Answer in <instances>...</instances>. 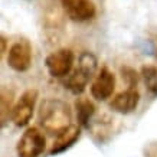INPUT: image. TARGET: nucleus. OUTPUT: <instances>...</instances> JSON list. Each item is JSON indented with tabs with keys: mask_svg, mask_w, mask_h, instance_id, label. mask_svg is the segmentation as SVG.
<instances>
[{
	"mask_svg": "<svg viewBox=\"0 0 157 157\" xmlns=\"http://www.w3.org/2000/svg\"><path fill=\"white\" fill-rule=\"evenodd\" d=\"M39 124L49 134H61L72 124V113L69 105L58 98H46L39 107Z\"/></svg>",
	"mask_w": 157,
	"mask_h": 157,
	"instance_id": "obj_1",
	"label": "nucleus"
},
{
	"mask_svg": "<svg viewBox=\"0 0 157 157\" xmlns=\"http://www.w3.org/2000/svg\"><path fill=\"white\" fill-rule=\"evenodd\" d=\"M97 71V58L91 52H82L78 59V68L67 76L63 82L65 88L72 94H81L85 90L86 84L91 81Z\"/></svg>",
	"mask_w": 157,
	"mask_h": 157,
	"instance_id": "obj_2",
	"label": "nucleus"
},
{
	"mask_svg": "<svg viewBox=\"0 0 157 157\" xmlns=\"http://www.w3.org/2000/svg\"><path fill=\"white\" fill-rule=\"evenodd\" d=\"M46 147V140L36 127H30L19 138L16 153L17 157H39Z\"/></svg>",
	"mask_w": 157,
	"mask_h": 157,
	"instance_id": "obj_3",
	"label": "nucleus"
},
{
	"mask_svg": "<svg viewBox=\"0 0 157 157\" xmlns=\"http://www.w3.org/2000/svg\"><path fill=\"white\" fill-rule=\"evenodd\" d=\"M74 61H75V56L71 49L62 48L48 55V58L45 59V65H46V69L51 74V76L63 78L71 74Z\"/></svg>",
	"mask_w": 157,
	"mask_h": 157,
	"instance_id": "obj_4",
	"label": "nucleus"
},
{
	"mask_svg": "<svg viewBox=\"0 0 157 157\" xmlns=\"http://www.w3.org/2000/svg\"><path fill=\"white\" fill-rule=\"evenodd\" d=\"M7 63L16 72L28 71L32 65V46H30L29 40L20 39L10 46L9 55H7Z\"/></svg>",
	"mask_w": 157,
	"mask_h": 157,
	"instance_id": "obj_5",
	"label": "nucleus"
},
{
	"mask_svg": "<svg viewBox=\"0 0 157 157\" xmlns=\"http://www.w3.org/2000/svg\"><path fill=\"white\" fill-rule=\"evenodd\" d=\"M36 101H38V91L36 90H28L20 95L19 101L14 104L13 113H12V120L17 127H25L30 121Z\"/></svg>",
	"mask_w": 157,
	"mask_h": 157,
	"instance_id": "obj_6",
	"label": "nucleus"
},
{
	"mask_svg": "<svg viewBox=\"0 0 157 157\" xmlns=\"http://www.w3.org/2000/svg\"><path fill=\"white\" fill-rule=\"evenodd\" d=\"M61 5L68 17L79 23L94 19L97 13L95 6L91 0H61Z\"/></svg>",
	"mask_w": 157,
	"mask_h": 157,
	"instance_id": "obj_7",
	"label": "nucleus"
},
{
	"mask_svg": "<svg viewBox=\"0 0 157 157\" xmlns=\"http://www.w3.org/2000/svg\"><path fill=\"white\" fill-rule=\"evenodd\" d=\"M115 90V76L107 67L100 71L91 85V95L98 101H105L113 95Z\"/></svg>",
	"mask_w": 157,
	"mask_h": 157,
	"instance_id": "obj_8",
	"label": "nucleus"
},
{
	"mask_svg": "<svg viewBox=\"0 0 157 157\" xmlns=\"http://www.w3.org/2000/svg\"><path fill=\"white\" fill-rule=\"evenodd\" d=\"M140 102V94L136 88H128V90L120 92L111 100L109 107L114 109L115 113L120 114H130L137 108Z\"/></svg>",
	"mask_w": 157,
	"mask_h": 157,
	"instance_id": "obj_9",
	"label": "nucleus"
},
{
	"mask_svg": "<svg viewBox=\"0 0 157 157\" xmlns=\"http://www.w3.org/2000/svg\"><path fill=\"white\" fill-rule=\"evenodd\" d=\"M79 136H81V127H79V125H71L69 128H67L65 131H62L61 134H58L56 140L53 141L52 150H51V156L63 153L65 150L72 147V146L78 141Z\"/></svg>",
	"mask_w": 157,
	"mask_h": 157,
	"instance_id": "obj_10",
	"label": "nucleus"
},
{
	"mask_svg": "<svg viewBox=\"0 0 157 157\" xmlns=\"http://www.w3.org/2000/svg\"><path fill=\"white\" fill-rule=\"evenodd\" d=\"M75 109L79 125L86 127L90 124L91 118L95 114V105L92 104L90 100H86V98H78L75 102Z\"/></svg>",
	"mask_w": 157,
	"mask_h": 157,
	"instance_id": "obj_11",
	"label": "nucleus"
},
{
	"mask_svg": "<svg viewBox=\"0 0 157 157\" xmlns=\"http://www.w3.org/2000/svg\"><path fill=\"white\" fill-rule=\"evenodd\" d=\"M13 92L7 88H2L0 92V120H2V125H5V123L12 117L13 113Z\"/></svg>",
	"mask_w": 157,
	"mask_h": 157,
	"instance_id": "obj_12",
	"label": "nucleus"
},
{
	"mask_svg": "<svg viewBox=\"0 0 157 157\" xmlns=\"http://www.w3.org/2000/svg\"><path fill=\"white\" fill-rule=\"evenodd\" d=\"M141 76L147 90L157 97V68L151 65H144L141 68Z\"/></svg>",
	"mask_w": 157,
	"mask_h": 157,
	"instance_id": "obj_13",
	"label": "nucleus"
},
{
	"mask_svg": "<svg viewBox=\"0 0 157 157\" xmlns=\"http://www.w3.org/2000/svg\"><path fill=\"white\" fill-rule=\"evenodd\" d=\"M121 74H123V78L125 79L128 88H136L137 85V81H138V76H137V72L131 69V68L125 67V68H121Z\"/></svg>",
	"mask_w": 157,
	"mask_h": 157,
	"instance_id": "obj_14",
	"label": "nucleus"
},
{
	"mask_svg": "<svg viewBox=\"0 0 157 157\" xmlns=\"http://www.w3.org/2000/svg\"><path fill=\"white\" fill-rule=\"evenodd\" d=\"M144 157H157V143L148 144L146 150H144Z\"/></svg>",
	"mask_w": 157,
	"mask_h": 157,
	"instance_id": "obj_15",
	"label": "nucleus"
},
{
	"mask_svg": "<svg viewBox=\"0 0 157 157\" xmlns=\"http://www.w3.org/2000/svg\"><path fill=\"white\" fill-rule=\"evenodd\" d=\"M2 53H5L6 52V43H7V40H6V38L5 36H2Z\"/></svg>",
	"mask_w": 157,
	"mask_h": 157,
	"instance_id": "obj_16",
	"label": "nucleus"
}]
</instances>
